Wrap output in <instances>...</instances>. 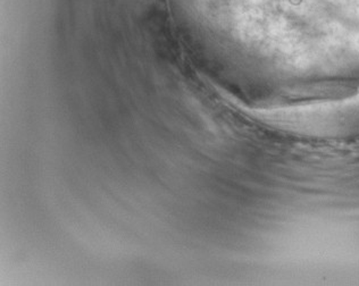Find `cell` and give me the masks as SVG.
Instances as JSON below:
<instances>
[{
    "label": "cell",
    "instance_id": "obj_1",
    "mask_svg": "<svg viewBox=\"0 0 359 286\" xmlns=\"http://www.w3.org/2000/svg\"><path fill=\"white\" fill-rule=\"evenodd\" d=\"M357 93H359V87L357 88Z\"/></svg>",
    "mask_w": 359,
    "mask_h": 286
}]
</instances>
